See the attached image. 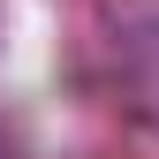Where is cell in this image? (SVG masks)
I'll return each mask as SVG.
<instances>
[{"label": "cell", "mask_w": 159, "mask_h": 159, "mask_svg": "<svg viewBox=\"0 0 159 159\" xmlns=\"http://www.w3.org/2000/svg\"><path fill=\"white\" fill-rule=\"evenodd\" d=\"M114 61H121V91H129V106L144 114V121H159V23H129Z\"/></svg>", "instance_id": "1"}, {"label": "cell", "mask_w": 159, "mask_h": 159, "mask_svg": "<svg viewBox=\"0 0 159 159\" xmlns=\"http://www.w3.org/2000/svg\"><path fill=\"white\" fill-rule=\"evenodd\" d=\"M0 159H15V144H8V129H0Z\"/></svg>", "instance_id": "2"}]
</instances>
